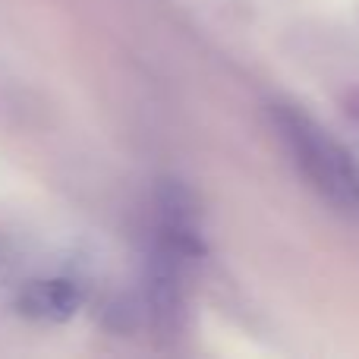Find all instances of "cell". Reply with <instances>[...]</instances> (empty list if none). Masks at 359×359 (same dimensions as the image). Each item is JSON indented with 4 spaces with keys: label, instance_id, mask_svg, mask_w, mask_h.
Returning <instances> with one entry per match:
<instances>
[{
    "label": "cell",
    "instance_id": "6da1fadb",
    "mask_svg": "<svg viewBox=\"0 0 359 359\" xmlns=\"http://www.w3.org/2000/svg\"><path fill=\"white\" fill-rule=\"evenodd\" d=\"M271 120L303 180L347 217H359V168L350 151L297 104H274Z\"/></svg>",
    "mask_w": 359,
    "mask_h": 359
},
{
    "label": "cell",
    "instance_id": "7a4b0ae2",
    "mask_svg": "<svg viewBox=\"0 0 359 359\" xmlns=\"http://www.w3.org/2000/svg\"><path fill=\"white\" fill-rule=\"evenodd\" d=\"M158 246L192 262L202 255V221L192 192L177 180L158 189Z\"/></svg>",
    "mask_w": 359,
    "mask_h": 359
},
{
    "label": "cell",
    "instance_id": "3957f363",
    "mask_svg": "<svg viewBox=\"0 0 359 359\" xmlns=\"http://www.w3.org/2000/svg\"><path fill=\"white\" fill-rule=\"evenodd\" d=\"M16 306L25 318L32 322H44V325H60L79 312L82 306V293L73 280L67 278H38L19 290Z\"/></svg>",
    "mask_w": 359,
    "mask_h": 359
}]
</instances>
